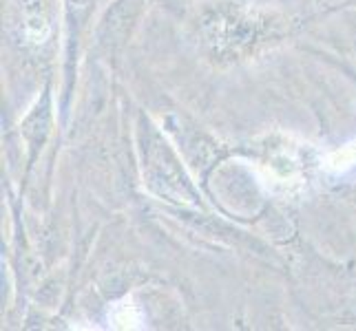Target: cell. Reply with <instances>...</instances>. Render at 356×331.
<instances>
[{"label": "cell", "mask_w": 356, "mask_h": 331, "mask_svg": "<svg viewBox=\"0 0 356 331\" xmlns=\"http://www.w3.org/2000/svg\"><path fill=\"white\" fill-rule=\"evenodd\" d=\"M142 309L133 303V298H124L115 303L108 312V325L115 329H142L144 325Z\"/></svg>", "instance_id": "6da1fadb"}, {"label": "cell", "mask_w": 356, "mask_h": 331, "mask_svg": "<svg viewBox=\"0 0 356 331\" xmlns=\"http://www.w3.org/2000/svg\"><path fill=\"white\" fill-rule=\"evenodd\" d=\"M354 164H356V144H350V146H343V148H339V151H332L323 159V168L327 170V173H334V175L348 173Z\"/></svg>", "instance_id": "7a4b0ae2"}]
</instances>
